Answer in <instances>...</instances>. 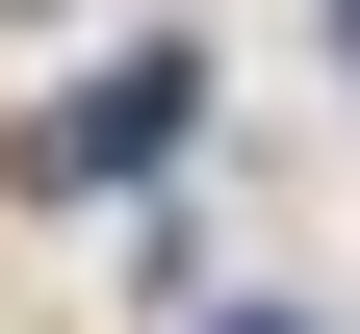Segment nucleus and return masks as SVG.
Here are the masks:
<instances>
[{
	"instance_id": "1",
	"label": "nucleus",
	"mask_w": 360,
	"mask_h": 334,
	"mask_svg": "<svg viewBox=\"0 0 360 334\" xmlns=\"http://www.w3.org/2000/svg\"><path fill=\"white\" fill-rule=\"evenodd\" d=\"M180 103H206L180 52H129V77H77V103L26 129V180H155V155H180Z\"/></svg>"
}]
</instances>
